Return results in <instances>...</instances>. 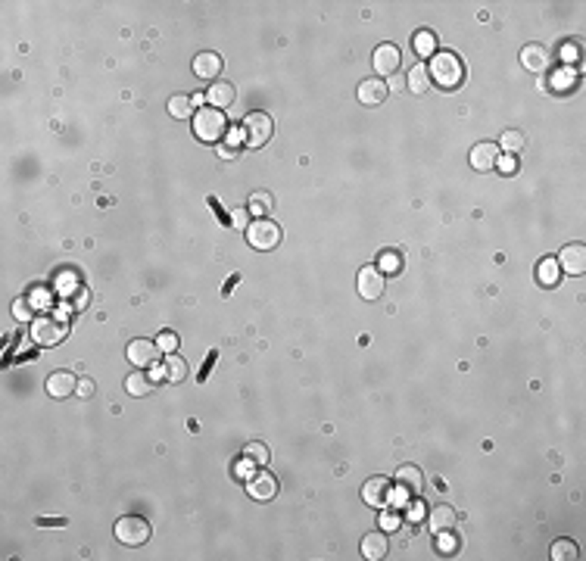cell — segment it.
Instances as JSON below:
<instances>
[{
  "mask_svg": "<svg viewBox=\"0 0 586 561\" xmlns=\"http://www.w3.org/2000/svg\"><path fill=\"white\" fill-rule=\"evenodd\" d=\"M193 134H197L203 144H222L225 134H228L225 109H215V106L197 109V113H193Z\"/></svg>",
  "mask_w": 586,
  "mask_h": 561,
  "instance_id": "6da1fadb",
  "label": "cell"
},
{
  "mask_svg": "<svg viewBox=\"0 0 586 561\" xmlns=\"http://www.w3.org/2000/svg\"><path fill=\"white\" fill-rule=\"evenodd\" d=\"M427 72H431V78L440 88H458L462 84V78H465V66H462V60L456 57V53H449V50H443V53H434V60H431V66H427Z\"/></svg>",
  "mask_w": 586,
  "mask_h": 561,
  "instance_id": "7a4b0ae2",
  "label": "cell"
},
{
  "mask_svg": "<svg viewBox=\"0 0 586 561\" xmlns=\"http://www.w3.org/2000/svg\"><path fill=\"white\" fill-rule=\"evenodd\" d=\"M115 540L122 543V546H144L147 540H150V524H147L140 515H125L115 521Z\"/></svg>",
  "mask_w": 586,
  "mask_h": 561,
  "instance_id": "3957f363",
  "label": "cell"
},
{
  "mask_svg": "<svg viewBox=\"0 0 586 561\" xmlns=\"http://www.w3.org/2000/svg\"><path fill=\"white\" fill-rule=\"evenodd\" d=\"M247 240L253 250H275L281 243V228L275 222H269V218H256L247 228Z\"/></svg>",
  "mask_w": 586,
  "mask_h": 561,
  "instance_id": "277c9868",
  "label": "cell"
},
{
  "mask_svg": "<svg viewBox=\"0 0 586 561\" xmlns=\"http://www.w3.org/2000/svg\"><path fill=\"white\" fill-rule=\"evenodd\" d=\"M271 118L265 116V113H249L244 118V138H247V144L249 147H262V144H269V138H271Z\"/></svg>",
  "mask_w": 586,
  "mask_h": 561,
  "instance_id": "5b68a950",
  "label": "cell"
},
{
  "mask_svg": "<svg viewBox=\"0 0 586 561\" xmlns=\"http://www.w3.org/2000/svg\"><path fill=\"white\" fill-rule=\"evenodd\" d=\"M359 296L362 299H381L387 290V281H384V272L374 265H365L362 272H359Z\"/></svg>",
  "mask_w": 586,
  "mask_h": 561,
  "instance_id": "8992f818",
  "label": "cell"
},
{
  "mask_svg": "<svg viewBox=\"0 0 586 561\" xmlns=\"http://www.w3.org/2000/svg\"><path fill=\"white\" fill-rule=\"evenodd\" d=\"M362 499L365 505H374V509H387L390 499H393V484L387 477H371L362 487Z\"/></svg>",
  "mask_w": 586,
  "mask_h": 561,
  "instance_id": "52a82bcc",
  "label": "cell"
},
{
  "mask_svg": "<svg viewBox=\"0 0 586 561\" xmlns=\"http://www.w3.org/2000/svg\"><path fill=\"white\" fill-rule=\"evenodd\" d=\"M159 346L153 343V340H131L128 343V359H131V365H137V368H153L156 362H159Z\"/></svg>",
  "mask_w": 586,
  "mask_h": 561,
  "instance_id": "ba28073f",
  "label": "cell"
},
{
  "mask_svg": "<svg viewBox=\"0 0 586 561\" xmlns=\"http://www.w3.org/2000/svg\"><path fill=\"white\" fill-rule=\"evenodd\" d=\"M556 262H558V272L583 274L586 272V247H583V243H568V247L558 252Z\"/></svg>",
  "mask_w": 586,
  "mask_h": 561,
  "instance_id": "9c48e42d",
  "label": "cell"
},
{
  "mask_svg": "<svg viewBox=\"0 0 586 561\" xmlns=\"http://www.w3.org/2000/svg\"><path fill=\"white\" fill-rule=\"evenodd\" d=\"M471 169H478V172H493L496 169V162H499V144H493V140H480V144H474L471 147Z\"/></svg>",
  "mask_w": 586,
  "mask_h": 561,
  "instance_id": "30bf717a",
  "label": "cell"
},
{
  "mask_svg": "<svg viewBox=\"0 0 586 561\" xmlns=\"http://www.w3.org/2000/svg\"><path fill=\"white\" fill-rule=\"evenodd\" d=\"M62 334H66V328H62V321H57L53 315H44V318H38L35 328H31V337H35L38 343H44V346L60 343Z\"/></svg>",
  "mask_w": 586,
  "mask_h": 561,
  "instance_id": "8fae6325",
  "label": "cell"
},
{
  "mask_svg": "<svg viewBox=\"0 0 586 561\" xmlns=\"http://www.w3.org/2000/svg\"><path fill=\"white\" fill-rule=\"evenodd\" d=\"M393 480H396V489H400L402 496H418V493H421V484H424V477H421L418 465H400Z\"/></svg>",
  "mask_w": 586,
  "mask_h": 561,
  "instance_id": "7c38bea8",
  "label": "cell"
},
{
  "mask_svg": "<svg viewBox=\"0 0 586 561\" xmlns=\"http://www.w3.org/2000/svg\"><path fill=\"white\" fill-rule=\"evenodd\" d=\"M75 390H78V377H75V374H69V371H53V374L47 377V396H53V399H69Z\"/></svg>",
  "mask_w": 586,
  "mask_h": 561,
  "instance_id": "4fadbf2b",
  "label": "cell"
},
{
  "mask_svg": "<svg viewBox=\"0 0 586 561\" xmlns=\"http://www.w3.org/2000/svg\"><path fill=\"white\" fill-rule=\"evenodd\" d=\"M400 47L393 44H381L378 50H374V72L378 75H396V69H400Z\"/></svg>",
  "mask_w": 586,
  "mask_h": 561,
  "instance_id": "5bb4252c",
  "label": "cell"
},
{
  "mask_svg": "<svg viewBox=\"0 0 586 561\" xmlns=\"http://www.w3.org/2000/svg\"><path fill=\"white\" fill-rule=\"evenodd\" d=\"M387 82H381V78H365L362 84H359V100H362L365 106H381L387 100Z\"/></svg>",
  "mask_w": 586,
  "mask_h": 561,
  "instance_id": "9a60e30c",
  "label": "cell"
},
{
  "mask_svg": "<svg viewBox=\"0 0 586 561\" xmlns=\"http://www.w3.org/2000/svg\"><path fill=\"white\" fill-rule=\"evenodd\" d=\"M218 72H222V57L213 50L200 53V57H193V75L203 78V82H215Z\"/></svg>",
  "mask_w": 586,
  "mask_h": 561,
  "instance_id": "2e32d148",
  "label": "cell"
},
{
  "mask_svg": "<svg viewBox=\"0 0 586 561\" xmlns=\"http://www.w3.org/2000/svg\"><path fill=\"white\" fill-rule=\"evenodd\" d=\"M206 100L215 109H228V106H234V100H237V88H234L231 82H213L206 91Z\"/></svg>",
  "mask_w": 586,
  "mask_h": 561,
  "instance_id": "e0dca14e",
  "label": "cell"
},
{
  "mask_svg": "<svg viewBox=\"0 0 586 561\" xmlns=\"http://www.w3.org/2000/svg\"><path fill=\"white\" fill-rule=\"evenodd\" d=\"M521 62H524L527 72H546L549 69V50L543 44H527L521 50Z\"/></svg>",
  "mask_w": 586,
  "mask_h": 561,
  "instance_id": "ac0fdd59",
  "label": "cell"
},
{
  "mask_svg": "<svg viewBox=\"0 0 586 561\" xmlns=\"http://www.w3.org/2000/svg\"><path fill=\"white\" fill-rule=\"evenodd\" d=\"M247 489H249V496L253 499H271V496L278 493V480L271 477V474H265V471H259V474H253L249 477V484H247Z\"/></svg>",
  "mask_w": 586,
  "mask_h": 561,
  "instance_id": "d6986e66",
  "label": "cell"
},
{
  "mask_svg": "<svg viewBox=\"0 0 586 561\" xmlns=\"http://www.w3.org/2000/svg\"><path fill=\"white\" fill-rule=\"evenodd\" d=\"M187 374H191V365H187L181 355L169 352V355H166V365H162V377H166L169 384H184Z\"/></svg>",
  "mask_w": 586,
  "mask_h": 561,
  "instance_id": "ffe728a7",
  "label": "cell"
},
{
  "mask_svg": "<svg viewBox=\"0 0 586 561\" xmlns=\"http://www.w3.org/2000/svg\"><path fill=\"white\" fill-rule=\"evenodd\" d=\"M456 521H458V515H456V509H452V505H436L431 515H427V524H431V531H434V533L456 527Z\"/></svg>",
  "mask_w": 586,
  "mask_h": 561,
  "instance_id": "44dd1931",
  "label": "cell"
},
{
  "mask_svg": "<svg viewBox=\"0 0 586 561\" xmlns=\"http://www.w3.org/2000/svg\"><path fill=\"white\" fill-rule=\"evenodd\" d=\"M387 549H390V540H387V533H368L362 540V555L368 558V561H381L387 555Z\"/></svg>",
  "mask_w": 586,
  "mask_h": 561,
  "instance_id": "7402d4cb",
  "label": "cell"
},
{
  "mask_svg": "<svg viewBox=\"0 0 586 561\" xmlns=\"http://www.w3.org/2000/svg\"><path fill=\"white\" fill-rule=\"evenodd\" d=\"M405 88H409L412 94H424L427 88H431V72H427L424 62H415V66L409 69V75H405Z\"/></svg>",
  "mask_w": 586,
  "mask_h": 561,
  "instance_id": "603a6c76",
  "label": "cell"
},
{
  "mask_svg": "<svg viewBox=\"0 0 586 561\" xmlns=\"http://www.w3.org/2000/svg\"><path fill=\"white\" fill-rule=\"evenodd\" d=\"M125 390H128L131 396H147V393L153 390V381H150L147 374H140V371H137V374H128V377H125Z\"/></svg>",
  "mask_w": 586,
  "mask_h": 561,
  "instance_id": "cb8c5ba5",
  "label": "cell"
},
{
  "mask_svg": "<svg viewBox=\"0 0 586 561\" xmlns=\"http://www.w3.org/2000/svg\"><path fill=\"white\" fill-rule=\"evenodd\" d=\"M458 549H462V540L452 533V527H449V531L436 533V552H440V555H456Z\"/></svg>",
  "mask_w": 586,
  "mask_h": 561,
  "instance_id": "d4e9b609",
  "label": "cell"
},
{
  "mask_svg": "<svg viewBox=\"0 0 586 561\" xmlns=\"http://www.w3.org/2000/svg\"><path fill=\"white\" fill-rule=\"evenodd\" d=\"M574 558H580L574 540H556L552 543V561H574Z\"/></svg>",
  "mask_w": 586,
  "mask_h": 561,
  "instance_id": "484cf974",
  "label": "cell"
},
{
  "mask_svg": "<svg viewBox=\"0 0 586 561\" xmlns=\"http://www.w3.org/2000/svg\"><path fill=\"white\" fill-rule=\"evenodd\" d=\"M169 113L175 118H191L193 116V97H184V94H175L169 100Z\"/></svg>",
  "mask_w": 586,
  "mask_h": 561,
  "instance_id": "4316f807",
  "label": "cell"
},
{
  "mask_svg": "<svg viewBox=\"0 0 586 561\" xmlns=\"http://www.w3.org/2000/svg\"><path fill=\"white\" fill-rule=\"evenodd\" d=\"M536 278H540L546 287H552V284L558 281V262L556 259H543L540 268H536Z\"/></svg>",
  "mask_w": 586,
  "mask_h": 561,
  "instance_id": "83f0119b",
  "label": "cell"
},
{
  "mask_svg": "<svg viewBox=\"0 0 586 561\" xmlns=\"http://www.w3.org/2000/svg\"><path fill=\"white\" fill-rule=\"evenodd\" d=\"M415 50H418V57H434V50H436L434 31H418V35H415Z\"/></svg>",
  "mask_w": 586,
  "mask_h": 561,
  "instance_id": "f1b7e54d",
  "label": "cell"
},
{
  "mask_svg": "<svg viewBox=\"0 0 586 561\" xmlns=\"http://www.w3.org/2000/svg\"><path fill=\"white\" fill-rule=\"evenodd\" d=\"M247 206L262 216V212H269L271 206H275V196H271L269 191H256L253 196H249V203H247Z\"/></svg>",
  "mask_w": 586,
  "mask_h": 561,
  "instance_id": "f546056e",
  "label": "cell"
},
{
  "mask_svg": "<svg viewBox=\"0 0 586 561\" xmlns=\"http://www.w3.org/2000/svg\"><path fill=\"white\" fill-rule=\"evenodd\" d=\"M244 462H249V465L269 462V446H265V443H249V446H244Z\"/></svg>",
  "mask_w": 586,
  "mask_h": 561,
  "instance_id": "4dcf8cb0",
  "label": "cell"
},
{
  "mask_svg": "<svg viewBox=\"0 0 586 561\" xmlns=\"http://www.w3.org/2000/svg\"><path fill=\"white\" fill-rule=\"evenodd\" d=\"M502 147L509 150V153L518 156L521 150H524V134H521V131H505L502 134Z\"/></svg>",
  "mask_w": 586,
  "mask_h": 561,
  "instance_id": "1f68e13d",
  "label": "cell"
},
{
  "mask_svg": "<svg viewBox=\"0 0 586 561\" xmlns=\"http://www.w3.org/2000/svg\"><path fill=\"white\" fill-rule=\"evenodd\" d=\"M405 518H409V524H421V521H424V502L412 499L409 505H405Z\"/></svg>",
  "mask_w": 586,
  "mask_h": 561,
  "instance_id": "d6a6232c",
  "label": "cell"
},
{
  "mask_svg": "<svg viewBox=\"0 0 586 561\" xmlns=\"http://www.w3.org/2000/svg\"><path fill=\"white\" fill-rule=\"evenodd\" d=\"M156 346H159V350L166 352V355L175 352V350H178V334H175V331H162L159 340H156Z\"/></svg>",
  "mask_w": 586,
  "mask_h": 561,
  "instance_id": "836d02e7",
  "label": "cell"
},
{
  "mask_svg": "<svg viewBox=\"0 0 586 561\" xmlns=\"http://www.w3.org/2000/svg\"><path fill=\"white\" fill-rule=\"evenodd\" d=\"M381 268H384V272H390V274L400 272V268H402L400 252H384V256H381Z\"/></svg>",
  "mask_w": 586,
  "mask_h": 561,
  "instance_id": "e575fe53",
  "label": "cell"
},
{
  "mask_svg": "<svg viewBox=\"0 0 586 561\" xmlns=\"http://www.w3.org/2000/svg\"><path fill=\"white\" fill-rule=\"evenodd\" d=\"M240 138H244V134H231V138H225V140H222V156H225V160H234V156H237Z\"/></svg>",
  "mask_w": 586,
  "mask_h": 561,
  "instance_id": "d590c367",
  "label": "cell"
},
{
  "mask_svg": "<svg viewBox=\"0 0 586 561\" xmlns=\"http://www.w3.org/2000/svg\"><path fill=\"white\" fill-rule=\"evenodd\" d=\"M561 60H565V62H577V60H580V44H577V41H565V44H561Z\"/></svg>",
  "mask_w": 586,
  "mask_h": 561,
  "instance_id": "8d00e7d4",
  "label": "cell"
},
{
  "mask_svg": "<svg viewBox=\"0 0 586 561\" xmlns=\"http://www.w3.org/2000/svg\"><path fill=\"white\" fill-rule=\"evenodd\" d=\"M13 315H16L19 321L31 318V303H28V299H16V303H13Z\"/></svg>",
  "mask_w": 586,
  "mask_h": 561,
  "instance_id": "74e56055",
  "label": "cell"
},
{
  "mask_svg": "<svg viewBox=\"0 0 586 561\" xmlns=\"http://www.w3.org/2000/svg\"><path fill=\"white\" fill-rule=\"evenodd\" d=\"M400 511H384V515H381V527H384V531H396V527H400Z\"/></svg>",
  "mask_w": 586,
  "mask_h": 561,
  "instance_id": "f35d334b",
  "label": "cell"
},
{
  "mask_svg": "<svg viewBox=\"0 0 586 561\" xmlns=\"http://www.w3.org/2000/svg\"><path fill=\"white\" fill-rule=\"evenodd\" d=\"M75 393H78L81 399L94 396V381H91V377H78V390H75Z\"/></svg>",
  "mask_w": 586,
  "mask_h": 561,
  "instance_id": "ab89813d",
  "label": "cell"
},
{
  "mask_svg": "<svg viewBox=\"0 0 586 561\" xmlns=\"http://www.w3.org/2000/svg\"><path fill=\"white\" fill-rule=\"evenodd\" d=\"M571 84H574V72H571V69L556 75V88H571Z\"/></svg>",
  "mask_w": 586,
  "mask_h": 561,
  "instance_id": "60d3db41",
  "label": "cell"
},
{
  "mask_svg": "<svg viewBox=\"0 0 586 561\" xmlns=\"http://www.w3.org/2000/svg\"><path fill=\"white\" fill-rule=\"evenodd\" d=\"M496 165H499L502 172H514V160H512V156H499V162H496Z\"/></svg>",
  "mask_w": 586,
  "mask_h": 561,
  "instance_id": "b9f144b4",
  "label": "cell"
},
{
  "mask_svg": "<svg viewBox=\"0 0 586 561\" xmlns=\"http://www.w3.org/2000/svg\"><path fill=\"white\" fill-rule=\"evenodd\" d=\"M387 88L402 91V88H405V78H402V75H390V84H387Z\"/></svg>",
  "mask_w": 586,
  "mask_h": 561,
  "instance_id": "7bdbcfd3",
  "label": "cell"
}]
</instances>
